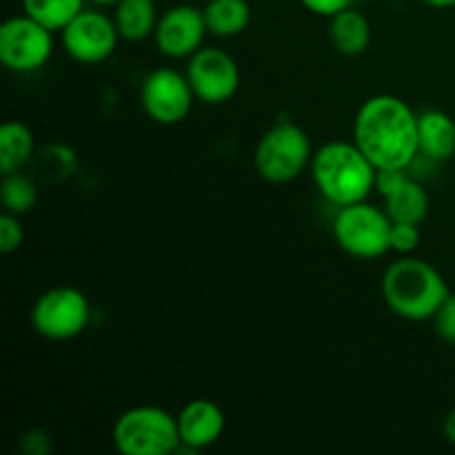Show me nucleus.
Masks as SVG:
<instances>
[{
    "mask_svg": "<svg viewBox=\"0 0 455 455\" xmlns=\"http://www.w3.org/2000/svg\"><path fill=\"white\" fill-rule=\"evenodd\" d=\"M354 142L376 169H409L420 154L418 114L398 96H371L355 114Z\"/></svg>",
    "mask_w": 455,
    "mask_h": 455,
    "instance_id": "f257e3e1",
    "label": "nucleus"
},
{
    "mask_svg": "<svg viewBox=\"0 0 455 455\" xmlns=\"http://www.w3.org/2000/svg\"><path fill=\"white\" fill-rule=\"evenodd\" d=\"M309 169L315 189L333 207L363 203L376 189V164L354 140H331L315 149Z\"/></svg>",
    "mask_w": 455,
    "mask_h": 455,
    "instance_id": "f03ea898",
    "label": "nucleus"
},
{
    "mask_svg": "<svg viewBox=\"0 0 455 455\" xmlns=\"http://www.w3.org/2000/svg\"><path fill=\"white\" fill-rule=\"evenodd\" d=\"M449 293L451 291L444 275L420 258H400L391 262L382 275V298L387 307L409 323L434 318Z\"/></svg>",
    "mask_w": 455,
    "mask_h": 455,
    "instance_id": "7ed1b4c3",
    "label": "nucleus"
},
{
    "mask_svg": "<svg viewBox=\"0 0 455 455\" xmlns=\"http://www.w3.org/2000/svg\"><path fill=\"white\" fill-rule=\"evenodd\" d=\"M120 455H172L180 451L178 418L156 404H140L120 413L111 429Z\"/></svg>",
    "mask_w": 455,
    "mask_h": 455,
    "instance_id": "20e7f679",
    "label": "nucleus"
},
{
    "mask_svg": "<svg viewBox=\"0 0 455 455\" xmlns=\"http://www.w3.org/2000/svg\"><path fill=\"white\" fill-rule=\"evenodd\" d=\"M311 158H314V147L305 129L284 120L262 133L253 154V164L262 180L271 185H284L296 180L309 167Z\"/></svg>",
    "mask_w": 455,
    "mask_h": 455,
    "instance_id": "39448f33",
    "label": "nucleus"
},
{
    "mask_svg": "<svg viewBox=\"0 0 455 455\" xmlns=\"http://www.w3.org/2000/svg\"><path fill=\"white\" fill-rule=\"evenodd\" d=\"M391 218L385 207L367 203H354L338 207L333 218V238L338 247L360 260H373L391 251Z\"/></svg>",
    "mask_w": 455,
    "mask_h": 455,
    "instance_id": "423d86ee",
    "label": "nucleus"
},
{
    "mask_svg": "<svg viewBox=\"0 0 455 455\" xmlns=\"http://www.w3.org/2000/svg\"><path fill=\"white\" fill-rule=\"evenodd\" d=\"M31 327L44 340H74L92 320V305L76 287H53L40 293L31 307Z\"/></svg>",
    "mask_w": 455,
    "mask_h": 455,
    "instance_id": "0eeeda50",
    "label": "nucleus"
},
{
    "mask_svg": "<svg viewBox=\"0 0 455 455\" xmlns=\"http://www.w3.org/2000/svg\"><path fill=\"white\" fill-rule=\"evenodd\" d=\"M53 31L25 12L0 25V62L13 74H31L49 62Z\"/></svg>",
    "mask_w": 455,
    "mask_h": 455,
    "instance_id": "6e6552de",
    "label": "nucleus"
},
{
    "mask_svg": "<svg viewBox=\"0 0 455 455\" xmlns=\"http://www.w3.org/2000/svg\"><path fill=\"white\" fill-rule=\"evenodd\" d=\"M185 74L196 100L204 105H225L238 93L240 67L235 58L220 47H200L187 58Z\"/></svg>",
    "mask_w": 455,
    "mask_h": 455,
    "instance_id": "1a4fd4ad",
    "label": "nucleus"
},
{
    "mask_svg": "<svg viewBox=\"0 0 455 455\" xmlns=\"http://www.w3.org/2000/svg\"><path fill=\"white\" fill-rule=\"evenodd\" d=\"M196 93L187 74L172 67H158L142 80L140 105L154 123L172 127L182 123L194 107Z\"/></svg>",
    "mask_w": 455,
    "mask_h": 455,
    "instance_id": "9d476101",
    "label": "nucleus"
},
{
    "mask_svg": "<svg viewBox=\"0 0 455 455\" xmlns=\"http://www.w3.org/2000/svg\"><path fill=\"white\" fill-rule=\"evenodd\" d=\"M118 40L123 38H120L114 18L98 9H83L60 31L62 49L80 65H100L109 60L118 47Z\"/></svg>",
    "mask_w": 455,
    "mask_h": 455,
    "instance_id": "9b49d317",
    "label": "nucleus"
},
{
    "mask_svg": "<svg viewBox=\"0 0 455 455\" xmlns=\"http://www.w3.org/2000/svg\"><path fill=\"white\" fill-rule=\"evenodd\" d=\"M207 34L209 29L203 9L194 4H176L160 13L154 40L163 56L182 60V58H191L203 47Z\"/></svg>",
    "mask_w": 455,
    "mask_h": 455,
    "instance_id": "f8f14e48",
    "label": "nucleus"
},
{
    "mask_svg": "<svg viewBox=\"0 0 455 455\" xmlns=\"http://www.w3.org/2000/svg\"><path fill=\"white\" fill-rule=\"evenodd\" d=\"M178 431H180V451L198 453L212 447L225 434V413L213 400H189L178 413Z\"/></svg>",
    "mask_w": 455,
    "mask_h": 455,
    "instance_id": "ddd939ff",
    "label": "nucleus"
},
{
    "mask_svg": "<svg viewBox=\"0 0 455 455\" xmlns=\"http://www.w3.org/2000/svg\"><path fill=\"white\" fill-rule=\"evenodd\" d=\"M418 149L434 163L455 156V120L447 111L429 109L418 114Z\"/></svg>",
    "mask_w": 455,
    "mask_h": 455,
    "instance_id": "4468645a",
    "label": "nucleus"
},
{
    "mask_svg": "<svg viewBox=\"0 0 455 455\" xmlns=\"http://www.w3.org/2000/svg\"><path fill=\"white\" fill-rule=\"evenodd\" d=\"M371 22L355 7H347L329 18V40L342 56H360L371 44Z\"/></svg>",
    "mask_w": 455,
    "mask_h": 455,
    "instance_id": "2eb2a0df",
    "label": "nucleus"
},
{
    "mask_svg": "<svg viewBox=\"0 0 455 455\" xmlns=\"http://www.w3.org/2000/svg\"><path fill=\"white\" fill-rule=\"evenodd\" d=\"M114 7V22L118 27L120 38L129 43H140L154 36L160 18L156 0H118Z\"/></svg>",
    "mask_w": 455,
    "mask_h": 455,
    "instance_id": "dca6fc26",
    "label": "nucleus"
},
{
    "mask_svg": "<svg viewBox=\"0 0 455 455\" xmlns=\"http://www.w3.org/2000/svg\"><path fill=\"white\" fill-rule=\"evenodd\" d=\"M36 151L34 132L20 120H7L0 127V173L20 172Z\"/></svg>",
    "mask_w": 455,
    "mask_h": 455,
    "instance_id": "f3484780",
    "label": "nucleus"
},
{
    "mask_svg": "<svg viewBox=\"0 0 455 455\" xmlns=\"http://www.w3.org/2000/svg\"><path fill=\"white\" fill-rule=\"evenodd\" d=\"M385 200V212L389 213L391 222H411V225H422L429 216V194L425 187L411 176Z\"/></svg>",
    "mask_w": 455,
    "mask_h": 455,
    "instance_id": "a211bd4d",
    "label": "nucleus"
},
{
    "mask_svg": "<svg viewBox=\"0 0 455 455\" xmlns=\"http://www.w3.org/2000/svg\"><path fill=\"white\" fill-rule=\"evenodd\" d=\"M203 12L209 34L216 38L240 36L251 22V7L247 0H207Z\"/></svg>",
    "mask_w": 455,
    "mask_h": 455,
    "instance_id": "6ab92c4d",
    "label": "nucleus"
},
{
    "mask_svg": "<svg viewBox=\"0 0 455 455\" xmlns=\"http://www.w3.org/2000/svg\"><path fill=\"white\" fill-rule=\"evenodd\" d=\"M84 3L87 0H22V12L56 34L83 12Z\"/></svg>",
    "mask_w": 455,
    "mask_h": 455,
    "instance_id": "aec40b11",
    "label": "nucleus"
},
{
    "mask_svg": "<svg viewBox=\"0 0 455 455\" xmlns=\"http://www.w3.org/2000/svg\"><path fill=\"white\" fill-rule=\"evenodd\" d=\"M0 200H3L4 212L13 213V216H25L38 203V187H36L34 178L22 173V169L13 173H3Z\"/></svg>",
    "mask_w": 455,
    "mask_h": 455,
    "instance_id": "412c9836",
    "label": "nucleus"
},
{
    "mask_svg": "<svg viewBox=\"0 0 455 455\" xmlns=\"http://www.w3.org/2000/svg\"><path fill=\"white\" fill-rule=\"evenodd\" d=\"M391 251L400 253V256H411L420 244V225H411V222H394L391 225Z\"/></svg>",
    "mask_w": 455,
    "mask_h": 455,
    "instance_id": "4be33fe9",
    "label": "nucleus"
},
{
    "mask_svg": "<svg viewBox=\"0 0 455 455\" xmlns=\"http://www.w3.org/2000/svg\"><path fill=\"white\" fill-rule=\"evenodd\" d=\"M22 243H25V229H22L20 216L4 212L0 216V251L9 256V253L18 251Z\"/></svg>",
    "mask_w": 455,
    "mask_h": 455,
    "instance_id": "5701e85b",
    "label": "nucleus"
},
{
    "mask_svg": "<svg viewBox=\"0 0 455 455\" xmlns=\"http://www.w3.org/2000/svg\"><path fill=\"white\" fill-rule=\"evenodd\" d=\"M431 323H434L435 333H438L444 342L455 345V293H449L447 300L438 307L435 315L431 318Z\"/></svg>",
    "mask_w": 455,
    "mask_h": 455,
    "instance_id": "b1692460",
    "label": "nucleus"
},
{
    "mask_svg": "<svg viewBox=\"0 0 455 455\" xmlns=\"http://www.w3.org/2000/svg\"><path fill=\"white\" fill-rule=\"evenodd\" d=\"M409 178L407 169H378L376 173V191L387 198L389 194H394L400 185Z\"/></svg>",
    "mask_w": 455,
    "mask_h": 455,
    "instance_id": "393cba45",
    "label": "nucleus"
},
{
    "mask_svg": "<svg viewBox=\"0 0 455 455\" xmlns=\"http://www.w3.org/2000/svg\"><path fill=\"white\" fill-rule=\"evenodd\" d=\"M300 3L305 4L311 13H315V16L331 18L336 16L338 12H342V9L351 7L354 0H300Z\"/></svg>",
    "mask_w": 455,
    "mask_h": 455,
    "instance_id": "a878e982",
    "label": "nucleus"
},
{
    "mask_svg": "<svg viewBox=\"0 0 455 455\" xmlns=\"http://www.w3.org/2000/svg\"><path fill=\"white\" fill-rule=\"evenodd\" d=\"M443 431H444V438H447L449 443H451L455 447V407L447 413V418H444Z\"/></svg>",
    "mask_w": 455,
    "mask_h": 455,
    "instance_id": "bb28decb",
    "label": "nucleus"
},
{
    "mask_svg": "<svg viewBox=\"0 0 455 455\" xmlns=\"http://www.w3.org/2000/svg\"><path fill=\"white\" fill-rule=\"evenodd\" d=\"M422 3H427V4H429V7H434V9L455 7V0H422Z\"/></svg>",
    "mask_w": 455,
    "mask_h": 455,
    "instance_id": "cd10ccee",
    "label": "nucleus"
},
{
    "mask_svg": "<svg viewBox=\"0 0 455 455\" xmlns=\"http://www.w3.org/2000/svg\"><path fill=\"white\" fill-rule=\"evenodd\" d=\"M87 3L98 4V7H107V4H116V3H118V0H87Z\"/></svg>",
    "mask_w": 455,
    "mask_h": 455,
    "instance_id": "c85d7f7f",
    "label": "nucleus"
}]
</instances>
